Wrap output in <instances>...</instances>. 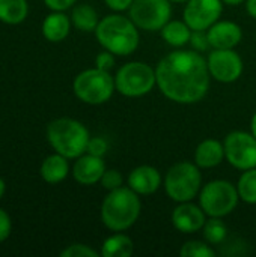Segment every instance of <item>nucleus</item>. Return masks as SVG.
Returning a JSON list of instances; mask_svg holds the SVG:
<instances>
[{"mask_svg": "<svg viewBox=\"0 0 256 257\" xmlns=\"http://www.w3.org/2000/svg\"><path fill=\"white\" fill-rule=\"evenodd\" d=\"M157 86L161 93L178 104H195L210 89L207 59L196 50H175L155 66Z\"/></svg>", "mask_w": 256, "mask_h": 257, "instance_id": "obj_1", "label": "nucleus"}, {"mask_svg": "<svg viewBox=\"0 0 256 257\" xmlns=\"http://www.w3.org/2000/svg\"><path fill=\"white\" fill-rule=\"evenodd\" d=\"M137 29L130 17L112 14L100 20L94 33L104 50L115 56H128L139 47L140 36Z\"/></svg>", "mask_w": 256, "mask_h": 257, "instance_id": "obj_2", "label": "nucleus"}, {"mask_svg": "<svg viewBox=\"0 0 256 257\" xmlns=\"http://www.w3.org/2000/svg\"><path fill=\"white\" fill-rule=\"evenodd\" d=\"M142 203L139 194L130 187H121L104 197L101 205L103 224L112 232H125L137 221Z\"/></svg>", "mask_w": 256, "mask_h": 257, "instance_id": "obj_3", "label": "nucleus"}, {"mask_svg": "<svg viewBox=\"0 0 256 257\" xmlns=\"http://www.w3.org/2000/svg\"><path fill=\"white\" fill-rule=\"evenodd\" d=\"M89 139L88 128L71 117H59L47 125V140L50 146L54 152L68 160H75L86 154Z\"/></svg>", "mask_w": 256, "mask_h": 257, "instance_id": "obj_4", "label": "nucleus"}, {"mask_svg": "<svg viewBox=\"0 0 256 257\" xmlns=\"http://www.w3.org/2000/svg\"><path fill=\"white\" fill-rule=\"evenodd\" d=\"M164 191L174 202H192L201 191L202 175L199 166L190 161L174 164L164 176Z\"/></svg>", "mask_w": 256, "mask_h": 257, "instance_id": "obj_5", "label": "nucleus"}, {"mask_svg": "<svg viewBox=\"0 0 256 257\" xmlns=\"http://www.w3.org/2000/svg\"><path fill=\"white\" fill-rule=\"evenodd\" d=\"M72 90L81 102L100 105L107 102L116 90L115 77H112L109 71H103L97 66L89 68L77 74L72 81Z\"/></svg>", "mask_w": 256, "mask_h": 257, "instance_id": "obj_6", "label": "nucleus"}, {"mask_svg": "<svg viewBox=\"0 0 256 257\" xmlns=\"http://www.w3.org/2000/svg\"><path fill=\"white\" fill-rule=\"evenodd\" d=\"M237 185L225 179H216L204 185L199 191V205L208 217L223 218L238 205Z\"/></svg>", "mask_w": 256, "mask_h": 257, "instance_id": "obj_7", "label": "nucleus"}, {"mask_svg": "<svg viewBox=\"0 0 256 257\" xmlns=\"http://www.w3.org/2000/svg\"><path fill=\"white\" fill-rule=\"evenodd\" d=\"M157 84L155 69L145 62H128L115 75L116 92L128 98H139L149 93Z\"/></svg>", "mask_w": 256, "mask_h": 257, "instance_id": "obj_8", "label": "nucleus"}, {"mask_svg": "<svg viewBox=\"0 0 256 257\" xmlns=\"http://www.w3.org/2000/svg\"><path fill=\"white\" fill-rule=\"evenodd\" d=\"M170 0H134L128 9L133 23L146 32H157L170 21Z\"/></svg>", "mask_w": 256, "mask_h": 257, "instance_id": "obj_9", "label": "nucleus"}, {"mask_svg": "<svg viewBox=\"0 0 256 257\" xmlns=\"http://www.w3.org/2000/svg\"><path fill=\"white\" fill-rule=\"evenodd\" d=\"M225 158L238 170H249L256 167V137L252 133L232 131L226 136Z\"/></svg>", "mask_w": 256, "mask_h": 257, "instance_id": "obj_10", "label": "nucleus"}, {"mask_svg": "<svg viewBox=\"0 0 256 257\" xmlns=\"http://www.w3.org/2000/svg\"><path fill=\"white\" fill-rule=\"evenodd\" d=\"M210 75L220 83H234L243 74V60L234 48H213L207 59Z\"/></svg>", "mask_w": 256, "mask_h": 257, "instance_id": "obj_11", "label": "nucleus"}, {"mask_svg": "<svg viewBox=\"0 0 256 257\" xmlns=\"http://www.w3.org/2000/svg\"><path fill=\"white\" fill-rule=\"evenodd\" d=\"M223 12L222 0H189L184 8V21L192 30H208Z\"/></svg>", "mask_w": 256, "mask_h": 257, "instance_id": "obj_12", "label": "nucleus"}, {"mask_svg": "<svg viewBox=\"0 0 256 257\" xmlns=\"http://www.w3.org/2000/svg\"><path fill=\"white\" fill-rule=\"evenodd\" d=\"M205 221L207 214L201 205H195L192 202L180 203L172 212V224L181 233H195L202 230Z\"/></svg>", "mask_w": 256, "mask_h": 257, "instance_id": "obj_13", "label": "nucleus"}, {"mask_svg": "<svg viewBox=\"0 0 256 257\" xmlns=\"http://www.w3.org/2000/svg\"><path fill=\"white\" fill-rule=\"evenodd\" d=\"M104 172L106 164L103 157H95L88 152L75 158L72 166V176L80 185H94L100 182Z\"/></svg>", "mask_w": 256, "mask_h": 257, "instance_id": "obj_14", "label": "nucleus"}, {"mask_svg": "<svg viewBox=\"0 0 256 257\" xmlns=\"http://www.w3.org/2000/svg\"><path fill=\"white\" fill-rule=\"evenodd\" d=\"M207 35L211 48L219 50L235 48L243 38L241 27L234 21H217L207 30Z\"/></svg>", "mask_w": 256, "mask_h": 257, "instance_id": "obj_15", "label": "nucleus"}, {"mask_svg": "<svg viewBox=\"0 0 256 257\" xmlns=\"http://www.w3.org/2000/svg\"><path fill=\"white\" fill-rule=\"evenodd\" d=\"M161 185V175L152 166H139L128 175V187L139 196L154 194Z\"/></svg>", "mask_w": 256, "mask_h": 257, "instance_id": "obj_16", "label": "nucleus"}, {"mask_svg": "<svg viewBox=\"0 0 256 257\" xmlns=\"http://www.w3.org/2000/svg\"><path fill=\"white\" fill-rule=\"evenodd\" d=\"M71 18L63 11H53L42 21V35L50 42H62L71 32Z\"/></svg>", "mask_w": 256, "mask_h": 257, "instance_id": "obj_17", "label": "nucleus"}, {"mask_svg": "<svg viewBox=\"0 0 256 257\" xmlns=\"http://www.w3.org/2000/svg\"><path fill=\"white\" fill-rule=\"evenodd\" d=\"M225 158V146L216 139H207L201 142L195 151V163L199 169L217 167Z\"/></svg>", "mask_w": 256, "mask_h": 257, "instance_id": "obj_18", "label": "nucleus"}, {"mask_svg": "<svg viewBox=\"0 0 256 257\" xmlns=\"http://www.w3.org/2000/svg\"><path fill=\"white\" fill-rule=\"evenodd\" d=\"M69 173V164H68V158L54 152L53 155L47 157L41 167H39V175L41 178L50 184V185H56L62 181L66 179Z\"/></svg>", "mask_w": 256, "mask_h": 257, "instance_id": "obj_19", "label": "nucleus"}, {"mask_svg": "<svg viewBox=\"0 0 256 257\" xmlns=\"http://www.w3.org/2000/svg\"><path fill=\"white\" fill-rule=\"evenodd\" d=\"M160 32H161V38L166 41V44H169L175 48H181L190 42V36H192L193 30L189 27V24L186 21L170 20L164 24V27Z\"/></svg>", "mask_w": 256, "mask_h": 257, "instance_id": "obj_20", "label": "nucleus"}, {"mask_svg": "<svg viewBox=\"0 0 256 257\" xmlns=\"http://www.w3.org/2000/svg\"><path fill=\"white\" fill-rule=\"evenodd\" d=\"M134 253V242L130 236L118 232L116 235L109 236L101 247L103 257H130Z\"/></svg>", "mask_w": 256, "mask_h": 257, "instance_id": "obj_21", "label": "nucleus"}, {"mask_svg": "<svg viewBox=\"0 0 256 257\" xmlns=\"http://www.w3.org/2000/svg\"><path fill=\"white\" fill-rule=\"evenodd\" d=\"M29 15L27 0H0V21L5 24H20Z\"/></svg>", "mask_w": 256, "mask_h": 257, "instance_id": "obj_22", "label": "nucleus"}, {"mask_svg": "<svg viewBox=\"0 0 256 257\" xmlns=\"http://www.w3.org/2000/svg\"><path fill=\"white\" fill-rule=\"evenodd\" d=\"M71 21L74 27L81 32H95L100 23V18H98L95 8H92L88 3H81V5L74 6L71 12Z\"/></svg>", "mask_w": 256, "mask_h": 257, "instance_id": "obj_23", "label": "nucleus"}, {"mask_svg": "<svg viewBox=\"0 0 256 257\" xmlns=\"http://www.w3.org/2000/svg\"><path fill=\"white\" fill-rule=\"evenodd\" d=\"M202 235L208 244L219 245V244L225 242V239L228 236V227L222 221V218L210 217V220H207L204 227H202Z\"/></svg>", "mask_w": 256, "mask_h": 257, "instance_id": "obj_24", "label": "nucleus"}, {"mask_svg": "<svg viewBox=\"0 0 256 257\" xmlns=\"http://www.w3.org/2000/svg\"><path fill=\"white\" fill-rule=\"evenodd\" d=\"M237 190L240 200L249 205H256V167L243 172L237 182Z\"/></svg>", "mask_w": 256, "mask_h": 257, "instance_id": "obj_25", "label": "nucleus"}, {"mask_svg": "<svg viewBox=\"0 0 256 257\" xmlns=\"http://www.w3.org/2000/svg\"><path fill=\"white\" fill-rule=\"evenodd\" d=\"M180 254L183 257H214L216 251L207 242L189 241L181 247Z\"/></svg>", "mask_w": 256, "mask_h": 257, "instance_id": "obj_26", "label": "nucleus"}, {"mask_svg": "<svg viewBox=\"0 0 256 257\" xmlns=\"http://www.w3.org/2000/svg\"><path fill=\"white\" fill-rule=\"evenodd\" d=\"M101 185L107 190V191H113L116 188H121L124 184V178L121 175L119 170L116 169H106L103 178H101Z\"/></svg>", "mask_w": 256, "mask_h": 257, "instance_id": "obj_27", "label": "nucleus"}, {"mask_svg": "<svg viewBox=\"0 0 256 257\" xmlns=\"http://www.w3.org/2000/svg\"><path fill=\"white\" fill-rule=\"evenodd\" d=\"M60 257H98V251L84 244H71L60 251Z\"/></svg>", "mask_w": 256, "mask_h": 257, "instance_id": "obj_28", "label": "nucleus"}, {"mask_svg": "<svg viewBox=\"0 0 256 257\" xmlns=\"http://www.w3.org/2000/svg\"><path fill=\"white\" fill-rule=\"evenodd\" d=\"M189 44L193 47V50H196V51H199V53L207 51L208 48H211V44H210L207 30H193Z\"/></svg>", "mask_w": 256, "mask_h": 257, "instance_id": "obj_29", "label": "nucleus"}, {"mask_svg": "<svg viewBox=\"0 0 256 257\" xmlns=\"http://www.w3.org/2000/svg\"><path fill=\"white\" fill-rule=\"evenodd\" d=\"M107 142L103 137H91L89 143H88V149L86 152L95 157H104L107 152Z\"/></svg>", "mask_w": 256, "mask_h": 257, "instance_id": "obj_30", "label": "nucleus"}, {"mask_svg": "<svg viewBox=\"0 0 256 257\" xmlns=\"http://www.w3.org/2000/svg\"><path fill=\"white\" fill-rule=\"evenodd\" d=\"M95 66L100 68V69H103V71H109L110 72V69L115 66V54L110 53V51H107V50L101 51L95 57Z\"/></svg>", "mask_w": 256, "mask_h": 257, "instance_id": "obj_31", "label": "nucleus"}, {"mask_svg": "<svg viewBox=\"0 0 256 257\" xmlns=\"http://www.w3.org/2000/svg\"><path fill=\"white\" fill-rule=\"evenodd\" d=\"M11 230H12L11 217L5 209L0 208V242H5L11 236Z\"/></svg>", "mask_w": 256, "mask_h": 257, "instance_id": "obj_32", "label": "nucleus"}, {"mask_svg": "<svg viewBox=\"0 0 256 257\" xmlns=\"http://www.w3.org/2000/svg\"><path fill=\"white\" fill-rule=\"evenodd\" d=\"M44 3L51 11H66L72 5H75L77 0H44Z\"/></svg>", "mask_w": 256, "mask_h": 257, "instance_id": "obj_33", "label": "nucleus"}, {"mask_svg": "<svg viewBox=\"0 0 256 257\" xmlns=\"http://www.w3.org/2000/svg\"><path fill=\"white\" fill-rule=\"evenodd\" d=\"M134 0H104V3L115 12H122V11H128L131 3Z\"/></svg>", "mask_w": 256, "mask_h": 257, "instance_id": "obj_34", "label": "nucleus"}, {"mask_svg": "<svg viewBox=\"0 0 256 257\" xmlns=\"http://www.w3.org/2000/svg\"><path fill=\"white\" fill-rule=\"evenodd\" d=\"M246 11L252 18L256 20V0H246Z\"/></svg>", "mask_w": 256, "mask_h": 257, "instance_id": "obj_35", "label": "nucleus"}, {"mask_svg": "<svg viewBox=\"0 0 256 257\" xmlns=\"http://www.w3.org/2000/svg\"><path fill=\"white\" fill-rule=\"evenodd\" d=\"M5 193H6V184H5V181L0 178V200H2V197L5 196Z\"/></svg>", "mask_w": 256, "mask_h": 257, "instance_id": "obj_36", "label": "nucleus"}, {"mask_svg": "<svg viewBox=\"0 0 256 257\" xmlns=\"http://www.w3.org/2000/svg\"><path fill=\"white\" fill-rule=\"evenodd\" d=\"M250 131H252V134L256 137V113L253 114L252 120H250Z\"/></svg>", "mask_w": 256, "mask_h": 257, "instance_id": "obj_37", "label": "nucleus"}, {"mask_svg": "<svg viewBox=\"0 0 256 257\" xmlns=\"http://www.w3.org/2000/svg\"><path fill=\"white\" fill-rule=\"evenodd\" d=\"M223 3H226V5H232V6H237V5H240V3H243V2H246V0H222Z\"/></svg>", "mask_w": 256, "mask_h": 257, "instance_id": "obj_38", "label": "nucleus"}, {"mask_svg": "<svg viewBox=\"0 0 256 257\" xmlns=\"http://www.w3.org/2000/svg\"><path fill=\"white\" fill-rule=\"evenodd\" d=\"M170 2H174V3H187L189 0H170Z\"/></svg>", "mask_w": 256, "mask_h": 257, "instance_id": "obj_39", "label": "nucleus"}]
</instances>
